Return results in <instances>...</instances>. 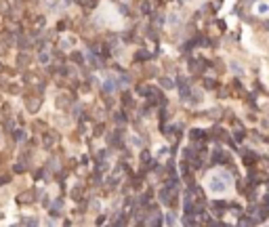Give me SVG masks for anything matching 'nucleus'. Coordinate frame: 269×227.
I'll list each match as a JSON object with an SVG mask.
<instances>
[{
    "mask_svg": "<svg viewBox=\"0 0 269 227\" xmlns=\"http://www.w3.org/2000/svg\"><path fill=\"white\" fill-rule=\"evenodd\" d=\"M149 11H151V4H149V2H145V4H143V13L149 15Z\"/></svg>",
    "mask_w": 269,
    "mask_h": 227,
    "instance_id": "nucleus-5",
    "label": "nucleus"
},
{
    "mask_svg": "<svg viewBox=\"0 0 269 227\" xmlns=\"http://www.w3.org/2000/svg\"><path fill=\"white\" fill-rule=\"evenodd\" d=\"M137 59H149V55H147V53H139Z\"/></svg>",
    "mask_w": 269,
    "mask_h": 227,
    "instance_id": "nucleus-7",
    "label": "nucleus"
},
{
    "mask_svg": "<svg viewBox=\"0 0 269 227\" xmlns=\"http://www.w3.org/2000/svg\"><path fill=\"white\" fill-rule=\"evenodd\" d=\"M212 189H214V192H223V189H225V185H223V183H217V179H214V181H212Z\"/></svg>",
    "mask_w": 269,
    "mask_h": 227,
    "instance_id": "nucleus-1",
    "label": "nucleus"
},
{
    "mask_svg": "<svg viewBox=\"0 0 269 227\" xmlns=\"http://www.w3.org/2000/svg\"><path fill=\"white\" fill-rule=\"evenodd\" d=\"M162 86H168V88H173V86H175V82H173L170 78H162Z\"/></svg>",
    "mask_w": 269,
    "mask_h": 227,
    "instance_id": "nucleus-2",
    "label": "nucleus"
},
{
    "mask_svg": "<svg viewBox=\"0 0 269 227\" xmlns=\"http://www.w3.org/2000/svg\"><path fill=\"white\" fill-rule=\"evenodd\" d=\"M231 69H234V72H238V74L242 72V67H240V65H236V63H231Z\"/></svg>",
    "mask_w": 269,
    "mask_h": 227,
    "instance_id": "nucleus-8",
    "label": "nucleus"
},
{
    "mask_svg": "<svg viewBox=\"0 0 269 227\" xmlns=\"http://www.w3.org/2000/svg\"><path fill=\"white\" fill-rule=\"evenodd\" d=\"M204 86H206V88H214V82H212L210 78H206V82H204Z\"/></svg>",
    "mask_w": 269,
    "mask_h": 227,
    "instance_id": "nucleus-6",
    "label": "nucleus"
},
{
    "mask_svg": "<svg viewBox=\"0 0 269 227\" xmlns=\"http://www.w3.org/2000/svg\"><path fill=\"white\" fill-rule=\"evenodd\" d=\"M164 221H166L168 225H173V223H175V217H173V215H170V212H168V215H166V219H164Z\"/></svg>",
    "mask_w": 269,
    "mask_h": 227,
    "instance_id": "nucleus-4",
    "label": "nucleus"
},
{
    "mask_svg": "<svg viewBox=\"0 0 269 227\" xmlns=\"http://www.w3.org/2000/svg\"><path fill=\"white\" fill-rule=\"evenodd\" d=\"M200 137H204V133H202L200 128H196V131L191 133V139H200Z\"/></svg>",
    "mask_w": 269,
    "mask_h": 227,
    "instance_id": "nucleus-3",
    "label": "nucleus"
}]
</instances>
